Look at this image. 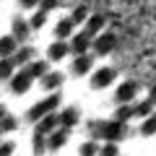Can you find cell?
<instances>
[{
	"mask_svg": "<svg viewBox=\"0 0 156 156\" xmlns=\"http://www.w3.org/2000/svg\"><path fill=\"white\" fill-rule=\"evenodd\" d=\"M44 13H42V11H39V13H34V16H31V26L34 29H39V26H44Z\"/></svg>",
	"mask_w": 156,
	"mask_h": 156,
	"instance_id": "cell-27",
	"label": "cell"
},
{
	"mask_svg": "<svg viewBox=\"0 0 156 156\" xmlns=\"http://www.w3.org/2000/svg\"><path fill=\"white\" fill-rule=\"evenodd\" d=\"M13 60L8 57V60H0V78H13Z\"/></svg>",
	"mask_w": 156,
	"mask_h": 156,
	"instance_id": "cell-21",
	"label": "cell"
},
{
	"mask_svg": "<svg viewBox=\"0 0 156 156\" xmlns=\"http://www.w3.org/2000/svg\"><path fill=\"white\" fill-rule=\"evenodd\" d=\"M94 133H99L107 143H115L117 146V140L125 135V125L117 122V120H115V122H104V125H94Z\"/></svg>",
	"mask_w": 156,
	"mask_h": 156,
	"instance_id": "cell-1",
	"label": "cell"
},
{
	"mask_svg": "<svg viewBox=\"0 0 156 156\" xmlns=\"http://www.w3.org/2000/svg\"><path fill=\"white\" fill-rule=\"evenodd\" d=\"M13 34H16V42H18V39H26V34H29V26L21 21V18H16V21H13Z\"/></svg>",
	"mask_w": 156,
	"mask_h": 156,
	"instance_id": "cell-20",
	"label": "cell"
},
{
	"mask_svg": "<svg viewBox=\"0 0 156 156\" xmlns=\"http://www.w3.org/2000/svg\"><path fill=\"white\" fill-rule=\"evenodd\" d=\"M151 109H154L151 101H140L138 107H133V115H138V117H151Z\"/></svg>",
	"mask_w": 156,
	"mask_h": 156,
	"instance_id": "cell-22",
	"label": "cell"
},
{
	"mask_svg": "<svg viewBox=\"0 0 156 156\" xmlns=\"http://www.w3.org/2000/svg\"><path fill=\"white\" fill-rule=\"evenodd\" d=\"M16 120H13V117H3V120H0V133H3V130H13L16 128Z\"/></svg>",
	"mask_w": 156,
	"mask_h": 156,
	"instance_id": "cell-26",
	"label": "cell"
},
{
	"mask_svg": "<svg viewBox=\"0 0 156 156\" xmlns=\"http://www.w3.org/2000/svg\"><path fill=\"white\" fill-rule=\"evenodd\" d=\"M89 68H91V57L89 55H78L76 57V62H73V70L81 76V73H89Z\"/></svg>",
	"mask_w": 156,
	"mask_h": 156,
	"instance_id": "cell-14",
	"label": "cell"
},
{
	"mask_svg": "<svg viewBox=\"0 0 156 156\" xmlns=\"http://www.w3.org/2000/svg\"><path fill=\"white\" fill-rule=\"evenodd\" d=\"M29 86H31V78H29L26 73H16V76L11 78V89L16 91V94H23V91H29Z\"/></svg>",
	"mask_w": 156,
	"mask_h": 156,
	"instance_id": "cell-7",
	"label": "cell"
},
{
	"mask_svg": "<svg viewBox=\"0 0 156 156\" xmlns=\"http://www.w3.org/2000/svg\"><path fill=\"white\" fill-rule=\"evenodd\" d=\"M115 44H117V37H115V34H101V37L94 42V50L99 52V55H107V52L115 50Z\"/></svg>",
	"mask_w": 156,
	"mask_h": 156,
	"instance_id": "cell-5",
	"label": "cell"
},
{
	"mask_svg": "<svg viewBox=\"0 0 156 156\" xmlns=\"http://www.w3.org/2000/svg\"><path fill=\"white\" fill-rule=\"evenodd\" d=\"M89 37H86V34H78V37H73V44L68 47V50H73L76 52V55H86V50H89Z\"/></svg>",
	"mask_w": 156,
	"mask_h": 156,
	"instance_id": "cell-8",
	"label": "cell"
},
{
	"mask_svg": "<svg viewBox=\"0 0 156 156\" xmlns=\"http://www.w3.org/2000/svg\"><path fill=\"white\" fill-rule=\"evenodd\" d=\"M11 154H13V146H11V143L0 146V156H11Z\"/></svg>",
	"mask_w": 156,
	"mask_h": 156,
	"instance_id": "cell-30",
	"label": "cell"
},
{
	"mask_svg": "<svg viewBox=\"0 0 156 156\" xmlns=\"http://www.w3.org/2000/svg\"><path fill=\"white\" fill-rule=\"evenodd\" d=\"M148 101H151V104H156V86L151 89V99H148Z\"/></svg>",
	"mask_w": 156,
	"mask_h": 156,
	"instance_id": "cell-31",
	"label": "cell"
},
{
	"mask_svg": "<svg viewBox=\"0 0 156 156\" xmlns=\"http://www.w3.org/2000/svg\"><path fill=\"white\" fill-rule=\"evenodd\" d=\"M96 151H99V146H96V143H86L83 148H81V156H94Z\"/></svg>",
	"mask_w": 156,
	"mask_h": 156,
	"instance_id": "cell-28",
	"label": "cell"
},
{
	"mask_svg": "<svg viewBox=\"0 0 156 156\" xmlns=\"http://www.w3.org/2000/svg\"><path fill=\"white\" fill-rule=\"evenodd\" d=\"M130 117H133V107H130V104H120V107H117V122L125 125Z\"/></svg>",
	"mask_w": 156,
	"mask_h": 156,
	"instance_id": "cell-19",
	"label": "cell"
},
{
	"mask_svg": "<svg viewBox=\"0 0 156 156\" xmlns=\"http://www.w3.org/2000/svg\"><path fill=\"white\" fill-rule=\"evenodd\" d=\"M42 83H44V89H57L62 83V73H47Z\"/></svg>",
	"mask_w": 156,
	"mask_h": 156,
	"instance_id": "cell-18",
	"label": "cell"
},
{
	"mask_svg": "<svg viewBox=\"0 0 156 156\" xmlns=\"http://www.w3.org/2000/svg\"><path fill=\"white\" fill-rule=\"evenodd\" d=\"M11 52H16V39H13V37H3V39H0V55L8 60Z\"/></svg>",
	"mask_w": 156,
	"mask_h": 156,
	"instance_id": "cell-15",
	"label": "cell"
},
{
	"mask_svg": "<svg viewBox=\"0 0 156 156\" xmlns=\"http://www.w3.org/2000/svg\"><path fill=\"white\" fill-rule=\"evenodd\" d=\"M135 94H138V83L135 81H128V83H122L117 89V101L120 104H128V101L135 99Z\"/></svg>",
	"mask_w": 156,
	"mask_h": 156,
	"instance_id": "cell-4",
	"label": "cell"
},
{
	"mask_svg": "<svg viewBox=\"0 0 156 156\" xmlns=\"http://www.w3.org/2000/svg\"><path fill=\"white\" fill-rule=\"evenodd\" d=\"M3 115H5V107H0V117H3Z\"/></svg>",
	"mask_w": 156,
	"mask_h": 156,
	"instance_id": "cell-32",
	"label": "cell"
},
{
	"mask_svg": "<svg viewBox=\"0 0 156 156\" xmlns=\"http://www.w3.org/2000/svg\"><path fill=\"white\" fill-rule=\"evenodd\" d=\"M47 55H50V60H62V57L68 55V44L65 42H55V44H50Z\"/></svg>",
	"mask_w": 156,
	"mask_h": 156,
	"instance_id": "cell-11",
	"label": "cell"
},
{
	"mask_svg": "<svg viewBox=\"0 0 156 156\" xmlns=\"http://www.w3.org/2000/svg\"><path fill=\"white\" fill-rule=\"evenodd\" d=\"M154 117H156V115H154Z\"/></svg>",
	"mask_w": 156,
	"mask_h": 156,
	"instance_id": "cell-33",
	"label": "cell"
},
{
	"mask_svg": "<svg viewBox=\"0 0 156 156\" xmlns=\"http://www.w3.org/2000/svg\"><path fill=\"white\" fill-rule=\"evenodd\" d=\"M104 21H107V18L101 16V13H94V16L89 18V26H86V37H91V34H99L101 29H104Z\"/></svg>",
	"mask_w": 156,
	"mask_h": 156,
	"instance_id": "cell-9",
	"label": "cell"
},
{
	"mask_svg": "<svg viewBox=\"0 0 156 156\" xmlns=\"http://www.w3.org/2000/svg\"><path fill=\"white\" fill-rule=\"evenodd\" d=\"M65 138H68V133L65 130H60V133H52L50 135V140H47V148H52V151H57V148H62V146H65Z\"/></svg>",
	"mask_w": 156,
	"mask_h": 156,
	"instance_id": "cell-12",
	"label": "cell"
},
{
	"mask_svg": "<svg viewBox=\"0 0 156 156\" xmlns=\"http://www.w3.org/2000/svg\"><path fill=\"white\" fill-rule=\"evenodd\" d=\"M57 120H60V122L65 125V128H73V125H76L78 120H81V115H78V109H76V107H68V109L62 112V115L57 117Z\"/></svg>",
	"mask_w": 156,
	"mask_h": 156,
	"instance_id": "cell-10",
	"label": "cell"
},
{
	"mask_svg": "<svg viewBox=\"0 0 156 156\" xmlns=\"http://www.w3.org/2000/svg\"><path fill=\"white\" fill-rule=\"evenodd\" d=\"M78 21H86V8H83V5H78L76 11H73V18H70V23H78Z\"/></svg>",
	"mask_w": 156,
	"mask_h": 156,
	"instance_id": "cell-25",
	"label": "cell"
},
{
	"mask_svg": "<svg viewBox=\"0 0 156 156\" xmlns=\"http://www.w3.org/2000/svg\"><path fill=\"white\" fill-rule=\"evenodd\" d=\"M57 122H60V120H57V115H47V117H42V120H39V125H37V135H44V133H55L57 130Z\"/></svg>",
	"mask_w": 156,
	"mask_h": 156,
	"instance_id": "cell-6",
	"label": "cell"
},
{
	"mask_svg": "<svg viewBox=\"0 0 156 156\" xmlns=\"http://www.w3.org/2000/svg\"><path fill=\"white\" fill-rule=\"evenodd\" d=\"M26 76L29 78H37V76H47V62H31V65H29V70H26Z\"/></svg>",
	"mask_w": 156,
	"mask_h": 156,
	"instance_id": "cell-17",
	"label": "cell"
},
{
	"mask_svg": "<svg viewBox=\"0 0 156 156\" xmlns=\"http://www.w3.org/2000/svg\"><path fill=\"white\" fill-rule=\"evenodd\" d=\"M70 34H73V23H70V18H68V21H60V23H57V29H55V37H57V42L68 39Z\"/></svg>",
	"mask_w": 156,
	"mask_h": 156,
	"instance_id": "cell-13",
	"label": "cell"
},
{
	"mask_svg": "<svg viewBox=\"0 0 156 156\" xmlns=\"http://www.w3.org/2000/svg\"><path fill=\"white\" fill-rule=\"evenodd\" d=\"M140 133L143 135H154L156 133V117H146V122L140 125Z\"/></svg>",
	"mask_w": 156,
	"mask_h": 156,
	"instance_id": "cell-23",
	"label": "cell"
},
{
	"mask_svg": "<svg viewBox=\"0 0 156 156\" xmlns=\"http://www.w3.org/2000/svg\"><path fill=\"white\" fill-rule=\"evenodd\" d=\"M99 156H117V146L115 143H107L104 148L99 151Z\"/></svg>",
	"mask_w": 156,
	"mask_h": 156,
	"instance_id": "cell-29",
	"label": "cell"
},
{
	"mask_svg": "<svg viewBox=\"0 0 156 156\" xmlns=\"http://www.w3.org/2000/svg\"><path fill=\"white\" fill-rule=\"evenodd\" d=\"M44 151H47V140L42 138V135H34V154H37V156H42Z\"/></svg>",
	"mask_w": 156,
	"mask_h": 156,
	"instance_id": "cell-24",
	"label": "cell"
},
{
	"mask_svg": "<svg viewBox=\"0 0 156 156\" xmlns=\"http://www.w3.org/2000/svg\"><path fill=\"white\" fill-rule=\"evenodd\" d=\"M112 81H115V70H112V68H99V70L94 73V78H91V86H94V89H107Z\"/></svg>",
	"mask_w": 156,
	"mask_h": 156,
	"instance_id": "cell-3",
	"label": "cell"
},
{
	"mask_svg": "<svg viewBox=\"0 0 156 156\" xmlns=\"http://www.w3.org/2000/svg\"><path fill=\"white\" fill-rule=\"evenodd\" d=\"M31 57H34V50H31V47H23V50H18L11 60H13V65H21V62H29Z\"/></svg>",
	"mask_w": 156,
	"mask_h": 156,
	"instance_id": "cell-16",
	"label": "cell"
},
{
	"mask_svg": "<svg viewBox=\"0 0 156 156\" xmlns=\"http://www.w3.org/2000/svg\"><path fill=\"white\" fill-rule=\"evenodd\" d=\"M57 104H60V94L47 96L44 101H39V104H34L31 109H29V120H42V117L52 115V112L57 109Z\"/></svg>",
	"mask_w": 156,
	"mask_h": 156,
	"instance_id": "cell-2",
	"label": "cell"
}]
</instances>
